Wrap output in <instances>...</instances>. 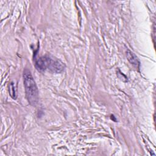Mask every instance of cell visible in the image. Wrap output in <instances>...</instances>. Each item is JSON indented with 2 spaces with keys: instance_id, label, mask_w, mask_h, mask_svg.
Wrapping results in <instances>:
<instances>
[{
  "instance_id": "1",
  "label": "cell",
  "mask_w": 156,
  "mask_h": 156,
  "mask_svg": "<svg viewBox=\"0 0 156 156\" xmlns=\"http://www.w3.org/2000/svg\"><path fill=\"white\" fill-rule=\"evenodd\" d=\"M35 66L40 71L48 70L55 73L62 72L65 68L64 64L60 60L49 55L43 56L36 59Z\"/></svg>"
},
{
  "instance_id": "2",
  "label": "cell",
  "mask_w": 156,
  "mask_h": 156,
  "mask_svg": "<svg viewBox=\"0 0 156 156\" xmlns=\"http://www.w3.org/2000/svg\"><path fill=\"white\" fill-rule=\"evenodd\" d=\"M23 77L26 98L31 105H35L38 101V91L30 71L25 69Z\"/></svg>"
},
{
  "instance_id": "3",
  "label": "cell",
  "mask_w": 156,
  "mask_h": 156,
  "mask_svg": "<svg viewBox=\"0 0 156 156\" xmlns=\"http://www.w3.org/2000/svg\"><path fill=\"white\" fill-rule=\"evenodd\" d=\"M126 55H127V59L134 66L138 67L139 66V61H138V58L136 57V56L132 52H131L129 50H127V52H126Z\"/></svg>"
}]
</instances>
